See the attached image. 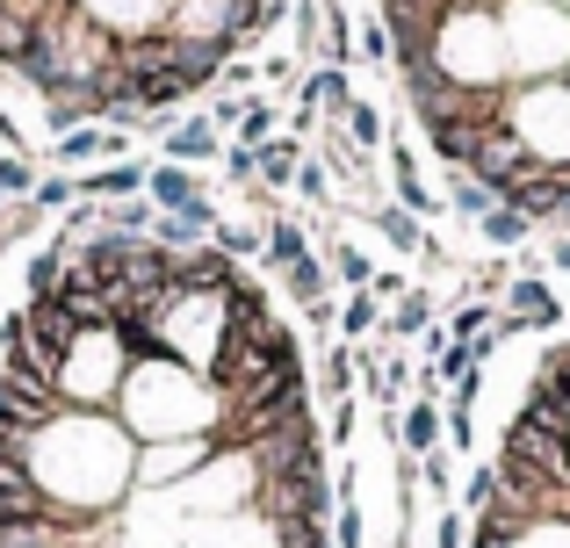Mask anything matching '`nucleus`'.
Returning <instances> with one entry per match:
<instances>
[{
  "mask_svg": "<svg viewBox=\"0 0 570 548\" xmlns=\"http://www.w3.org/2000/svg\"><path fill=\"white\" fill-rule=\"evenodd\" d=\"M340 130H347V145H354V152H383V138H390L376 101H347V116H340Z\"/></svg>",
  "mask_w": 570,
  "mask_h": 548,
  "instance_id": "nucleus-22",
  "label": "nucleus"
},
{
  "mask_svg": "<svg viewBox=\"0 0 570 548\" xmlns=\"http://www.w3.org/2000/svg\"><path fill=\"white\" fill-rule=\"evenodd\" d=\"M426 325H433V296H426V289H404L397 303L383 310V332H376V339H419Z\"/></svg>",
  "mask_w": 570,
  "mask_h": 548,
  "instance_id": "nucleus-18",
  "label": "nucleus"
},
{
  "mask_svg": "<svg viewBox=\"0 0 570 548\" xmlns=\"http://www.w3.org/2000/svg\"><path fill=\"white\" fill-rule=\"evenodd\" d=\"M304 325H311V332H333V325H340V303H333V296H318V303H304Z\"/></svg>",
  "mask_w": 570,
  "mask_h": 548,
  "instance_id": "nucleus-43",
  "label": "nucleus"
},
{
  "mask_svg": "<svg viewBox=\"0 0 570 548\" xmlns=\"http://www.w3.org/2000/svg\"><path fill=\"white\" fill-rule=\"evenodd\" d=\"M29 202H37L43 217H58V210H72V202H80V181H72V173H43Z\"/></svg>",
  "mask_w": 570,
  "mask_h": 548,
  "instance_id": "nucleus-32",
  "label": "nucleus"
},
{
  "mask_svg": "<svg viewBox=\"0 0 570 548\" xmlns=\"http://www.w3.org/2000/svg\"><path fill=\"white\" fill-rule=\"evenodd\" d=\"M491 498H499V469H470V484H462V512H470V520H476V512H484L491 506Z\"/></svg>",
  "mask_w": 570,
  "mask_h": 548,
  "instance_id": "nucleus-34",
  "label": "nucleus"
},
{
  "mask_svg": "<svg viewBox=\"0 0 570 548\" xmlns=\"http://www.w3.org/2000/svg\"><path fill=\"white\" fill-rule=\"evenodd\" d=\"M209 231H217V202L195 196L181 210H159L153 217V246H167V253H195V246H209Z\"/></svg>",
  "mask_w": 570,
  "mask_h": 548,
  "instance_id": "nucleus-6",
  "label": "nucleus"
},
{
  "mask_svg": "<svg viewBox=\"0 0 570 548\" xmlns=\"http://www.w3.org/2000/svg\"><path fill=\"white\" fill-rule=\"evenodd\" d=\"M505 318H520L528 332H557L563 325V303H557V289H549L542 268H520L505 281Z\"/></svg>",
  "mask_w": 570,
  "mask_h": 548,
  "instance_id": "nucleus-5",
  "label": "nucleus"
},
{
  "mask_svg": "<svg viewBox=\"0 0 570 548\" xmlns=\"http://www.w3.org/2000/svg\"><path fill=\"white\" fill-rule=\"evenodd\" d=\"M491 318H499V303H462L455 318H448V339H476V332H491Z\"/></svg>",
  "mask_w": 570,
  "mask_h": 548,
  "instance_id": "nucleus-35",
  "label": "nucleus"
},
{
  "mask_svg": "<svg viewBox=\"0 0 570 548\" xmlns=\"http://www.w3.org/2000/svg\"><path fill=\"white\" fill-rule=\"evenodd\" d=\"M37 225H43V210H37V202H8V210H0V253H8V246H29V239H37Z\"/></svg>",
  "mask_w": 570,
  "mask_h": 548,
  "instance_id": "nucleus-28",
  "label": "nucleus"
},
{
  "mask_svg": "<svg viewBox=\"0 0 570 548\" xmlns=\"http://www.w3.org/2000/svg\"><path fill=\"white\" fill-rule=\"evenodd\" d=\"M354 376H362V368H354V347H333V353H325V368H318V390L340 405V397H354Z\"/></svg>",
  "mask_w": 570,
  "mask_h": 548,
  "instance_id": "nucleus-29",
  "label": "nucleus"
},
{
  "mask_svg": "<svg viewBox=\"0 0 570 548\" xmlns=\"http://www.w3.org/2000/svg\"><path fill=\"white\" fill-rule=\"evenodd\" d=\"M491 202H499V196H491L476 173H455V181H448V210L470 217V225H476V217H491Z\"/></svg>",
  "mask_w": 570,
  "mask_h": 548,
  "instance_id": "nucleus-25",
  "label": "nucleus"
},
{
  "mask_svg": "<svg viewBox=\"0 0 570 548\" xmlns=\"http://www.w3.org/2000/svg\"><path fill=\"white\" fill-rule=\"evenodd\" d=\"M354 419H362V411H354V397H340L333 419H325V448H347V440H354Z\"/></svg>",
  "mask_w": 570,
  "mask_h": 548,
  "instance_id": "nucleus-38",
  "label": "nucleus"
},
{
  "mask_svg": "<svg viewBox=\"0 0 570 548\" xmlns=\"http://www.w3.org/2000/svg\"><path fill=\"white\" fill-rule=\"evenodd\" d=\"M275 123H282V109H275L267 94H238V130H232V145H253V152H261L267 138H282Z\"/></svg>",
  "mask_w": 570,
  "mask_h": 548,
  "instance_id": "nucleus-19",
  "label": "nucleus"
},
{
  "mask_svg": "<svg viewBox=\"0 0 570 548\" xmlns=\"http://www.w3.org/2000/svg\"><path fill=\"white\" fill-rule=\"evenodd\" d=\"M195 196H209L195 167H174V159H159V167L145 173V202H153V210H181V202H195Z\"/></svg>",
  "mask_w": 570,
  "mask_h": 548,
  "instance_id": "nucleus-11",
  "label": "nucleus"
},
{
  "mask_svg": "<svg viewBox=\"0 0 570 548\" xmlns=\"http://www.w3.org/2000/svg\"><path fill=\"white\" fill-rule=\"evenodd\" d=\"M253 167H261V159H253V145H232V138H224V181L246 188V181H253Z\"/></svg>",
  "mask_w": 570,
  "mask_h": 548,
  "instance_id": "nucleus-40",
  "label": "nucleus"
},
{
  "mask_svg": "<svg viewBox=\"0 0 570 548\" xmlns=\"http://www.w3.org/2000/svg\"><path fill=\"white\" fill-rule=\"evenodd\" d=\"M51 548H66V541H51Z\"/></svg>",
  "mask_w": 570,
  "mask_h": 548,
  "instance_id": "nucleus-45",
  "label": "nucleus"
},
{
  "mask_svg": "<svg viewBox=\"0 0 570 548\" xmlns=\"http://www.w3.org/2000/svg\"><path fill=\"white\" fill-rule=\"evenodd\" d=\"M433 548H470V512L441 506V520H433Z\"/></svg>",
  "mask_w": 570,
  "mask_h": 548,
  "instance_id": "nucleus-37",
  "label": "nucleus"
},
{
  "mask_svg": "<svg viewBox=\"0 0 570 548\" xmlns=\"http://www.w3.org/2000/svg\"><path fill=\"white\" fill-rule=\"evenodd\" d=\"M476 231H484L491 253H528L534 217H528V210H513V202H491V217H476Z\"/></svg>",
  "mask_w": 570,
  "mask_h": 548,
  "instance_id": "nucleus-13",
  "label": "nucleus"
},
{
  "mask_svg": "<svg viewBox=\"0 0 570 548\" xmlns=\"http://www.w3.org/2000/svg\"><path fill=\"white\" fill-rule=\"evenodd\" d=\"M448 440H455V448H470V440H476V411L448 405Z\"/></svg>",
  "mask_w": 570,
  "mask_h": 548,
  "instance_id": "nucleus-42",
  "label": "nucleus"
},
{
  "mask_svg": "<svg viewBox=\"0 0 570 548\" xmlns=\"http://www.w3.org/2000/svg\"><path fill=\"white\" fill-rule=\"evenodd\" d=\"M282 289H289L296 303H318V296L333 289V268H325L318 253H304V260H289V268H282Z\"/></svg>",
  "mask_w": 570,
  "mask_h": 548,
  "instance_id": "nucleus-23",
  "label": "nucleus"
},
{
  "mask_svg": "<svg viewBox=\"0 0 570 548\" xmlns=\"http://www.w3.org/2000/svg\"><path fill=\"white\" fill-rule=\"evenodd\" d=\"M347 101H354V87H347V66H318V72H304V87H296V109H311V116H347Z\"/></svg>",
  "mask_w": 570,
  "mask_h": 548,
  "instance_id": "nucleus-10",
  "label": "nucleus"
},
{
  "mask_svg": "<svg viewBox=\"0 0 570 548\" xmlns=\"http://www.w3.org/2000/svg\"><path fill=\"white\" fill-rule=\"evenodd\" d=\"M426 130V152L441 159L448 173H470V159H476V138H484L491 123H476V116H433V123H419Z\"/></svg>",
  "mask_w": 570,
  "mask_h": 548,
  "instance_id": "nucleus-7",
  "label": "nucleus"
},
{
  "mask_svg": "<svg viewBox=\"0 0 570 548\" xmlns=\"http://www.w3.org/2000/svg\"><path fill=\"white\" fill-rule=\"evenodd\" d=\"M542 382L570 405V347H549V353H542Z\"/></svg>",
  "mask_w": 570,
  "mask_h": 548,
  "instance_id": "nucleus-39",
  "label": "nucleus"
},
{
  "mask_svg": "<svg viewBox=\"0 0 570 548\" xmlns=\"http://www.w3.org/2000/svg\"><path fill=\"white\" fill-rule=\"evenodd\" d=\"M376 231H383L390 246H397V253H426V239H433V231L419 225L404 202H383V210H376Z\"/></svg>",
  "mask_w": 570,
  "mask_h": 548,
  "instance_id": "nucleus-21",
  "label": "nucleus"
},
{
  "mask_svg": "<svg viewBox=\"0 0 570 548\" xmlns=\"http://www.w3.org/2000/svg\"><path fill=\"white\" fill-rule=\"evenodd\" d=\"M325 268H333V281H347V289H368V281H376V260H368L362 246H333Z\"/></svg>",
  "mask_w": 570,
  "mask_h": 548,
  "instance_id": "nucleus-30",
  "label": "nucleus"
},
{
  "mask_svg": "<svg viewBox=\"0 0 570 548\" xmlns=\"http://www.w3.org/2000/svg\"><path fill=\"white\" fill-rule=\"evenodd\" d=\"M66 419V405H58V390L43 376H29V368H0V434H29L37 440L43 426Z\"/></svg>",
  "mask_w": 570,
  "mask_h": 548,
  "instance_id": "nucleus-2",
  "label": "nucleus"
},
{
  "mask_svg": "<svg viewBox=\"0 0 570 548\" xmlns=\"http://www.w3.org/2000/svg\"><path fill=\"white\" fill-rule=\"evenodd\" d=\"M390 188H397V202H404V210L419 217V225H426V217H441V210H448V202L433 196L426 181H419V167H412V145H390Z\"/></svg>",
  "mask_w": 570,
  "mask_h": 548,
  "instance_id": "nucleus-9",
  "label": "nucleus"
},
{
  "mask_svg": "<svg viewBox=\"0 0 570 548\" xmlns=\"http://www.w3.org/2000/svg\"><path fill=\"white\" fill-rule=\"evenodd\" d=\"M296 196L325 210V202H333V167H325V159H304V167H296Z\"/></svg>",
  "mask_w": 570,
  "mask_h": 548,
  "instance_id": "nucleus-33",
  "label": "nucleus"
},
{
  "mask_svg": "<svg viewBox=\"0 0 570 548\" xmlns=\"http://www.w3.org/2000/svg\"><path fill=\"white\" fill-rule=\"evenodd\" d=\"M383 332V303L368 289H354L347 303H340V339H376Z\"/></svg>",
  "mask_w": 570,
  "mask_h": 548,
  "instance_id": "nucleus-24",
  "label": "nucleus"
},
{
  "mask_svg": "<svg viewBox=\"0 0 570 548\" xmlns=\"http://www.w3.org/2000/svg\"><path fill=\"white\" fill-rule=\"evenodd\" d=\"M153 202L145 196H124V202H101V231H116V239H153Z\"/></svg>",
  "mask_w": 570,
  "mask_h": 548,
  "instance_id": "nucleus-20",
  "label": "nucleus"
},
{
  "mask_svg": "<svg viewBox=\"0 0 570 548\" xmlns=\"http://www.w3.org/2000/svg\"><path fill=\"white\" fill-rule=\"evenodd\" d=\"M145 173L138 159H124V167H95V173H72L80 181V202H124V196H145Z\"/></svg>",
  "mask_w": 570,
  "mask_h": 548,
  "instance_id": "nucleus-12",
  "label": "nucleus"
},
{
  "mask_svg": "<svg viewBox=\"0 0 570 548\" xmlns=\"http://www.w3.org/2000/svg\"><path fill=\"white\" fill-rule=\"evenodd\" d=\"M419 484H426L433 498H448V491H455V462H448L441 448H433V455H419Z\"/></svg>",
  "mask_w": 570,
  "mask_h": 548,
  "instance_id": "nucleus-36",
  "label": "nucleus"
},
{
  "mask_svg": "<svg viewBox=\"0 0 570 548\" xmlns=\"http://www.w3.org/2000/svg\"><path fill=\"white\" fill-rule=\"evenodd\" d=\"M325 535H333V548H368L362 506H354V498H340V506H333V520H325Z\"/></svg>",
  "mask_w": 570,
  "mask_h": 548,
  "instance_id": "nucleus-31",
  "label": "nucleus"
},
{
  "mask_svg": "<svg viewBox=\"0 0 570 548\" xmlns=\"http://www.w3.org/2000/svg\"><path fill=\"white\" fill-rule=\"evenodd\" d=\"M217 455V434H181V440H145L138 448V484H188Z\"/></svg>",
  "mask_w": 570,
  "mask_h": 548,
  "instance_id": "nucleus-4",
  "label": "nucleus"
},
{
  "mask_svg": "<svg viewBox=\"0 0 570 548\" xmlns=\"http://www.w3.org/2000/svg\"><path fill=\"white\" fill-rule=\"evenodd\" d=\"M109 152H124V130L80 123V130H66V138H51V159H58V167H87V159H109Z\"/></svg>",
  "mask_w": 570,
  "mask_h": 548,
  "instance_id": "nucleus-14",
  "label": "nucleus"
},
{
  "mask_svg": "<svg viewBox=\"0 0 570 548\" xmlns=\"http://www.w3.org/2000/svg\"><path fill=\"white\" fill-rule=\"evenodd\" d=\"M433 448H441V397H412L404 434H397V455H433Z\"/></svg>",
  "mask_w": 570,
  "mask_h": 548,
  "instance_id": "nucleus-15",
  "label": "nucleus"
},
{
  "mask_svg": "<svg viewBox=\"0 0 570 548\" xmlns=\"http://www.w3.org/2000/svg\"><path fill=\"white\" fill-rule=\"evenodd\" d=\"M549 268L570 275V231H557V239H549Z\"/></svg>",
  "mask_w": 570,
  "mask_h": 548,
  "instance_id": "nucleus-44",
  "label": "nucleus"
},
{
  "mask_svg": "<svg viewBox=\"0 0 570 548\" xmlns=\"http://www.w3.org/2000/svg\"><path fill=\"white\" fill-rule=\"evenodd\" d=\"M167 159H174V167H203V159H224V130L209 123V109L167 130Z\"/></svg>",
  "mask_w": 570,
  "mask_h": 548,
  "instance_id": "nucleus-8",
  "label": "nucleus"
},
{
  "mask_svg": "<svg viewBox=\"0 0 570 548\" xmlns=\"http://www.w3.org/2000/svg\"><path fill=\"white\" fill-rule=\"evenodd\" d=\"M253 159H261V167H253V181H261V188H296V167H304V145H296V138H267Z\"/></svg>",
  "mask_w": 570,
  "mask_h": 548,
  "instance_id": "nucleus-17",
  "label": "nucleus"
},
{
  "mask_svg": "<svg viewBox=\"0 0 570 548\" xmlns=\"http://www.w3.org/2000/svg\"><path fill=\"white\" fill-rule=\"evenodd\" d=\"M37 181H43V173H37V159H29V152H0V196H8V202L37 196Z\"/></svg>",
  "mask_w": 570,
  "mask_h": 548,
  "instance_id": "nucleus-27",
  "label": "nucleus"
},
{
  "mask_svg": "<svg viewBox=\"0 0 570 548\" xmlns=\"http://www.w3.org/2000/svg\"><path fill=\"white\" fill-rule=\"evenodd\" d=\"M261 231H267V246H261V260H267V268H289V260H304L311 253V231L304 225H296V217H261Z\"/></svg>",
  "mask_w": 570,
  "mask_h": 548,
  "instance_id": "nucleus-16",
  "label": "nucleus"
},
{
  "mask_svg": "<svg viewBox=\"0 0 570 548\" xmlns=\"http://www.w3.org/2000/svg\"><path fill=\"white\" fill-rule=\"evenodd\" d=\"M124 376H130V353H124V339H116V325H87V332H72V347L58 353V405L66 411H116Z\"/></svg>",
  "mask_w": 570,
  "mask_h": 548,
  "instance_id": "nucleus-1",
  "label": "nucleus"
},
{
  "mask_svg": "<svg viewBox=\"0 0 570 548\" xmlns=\"http://www.w3.org/2000/svg\"><path fill=\"white\" fill-rule=\"evenodd\" d=\"M209 246H217V253H232V260H261L267 231H261V225H224V217H217V231H209Z\"/></svg>",
  "mask_w": 570,
  "mask_h": 548,
  "instance_id": "nucleus-26",
  "label": "nucleus"
},
{
  "mask_svg": "<svg viewBox=\"0 0 570 548\" xmlns=\"http://www.w3.org/2000/svg\"><path fill=\"white\" fill-rule=\"evenodd\" d=\"M72 8L116 43H138V37H153V29L174 22V0H72Z\"/></svg>",
  "mask_w": 570,
  "mask_h": 548,
  "instance_id": "nucleus-3",
  "label": "nucleus"
},
{
  "mask_svg": "<svg viewBox=\"0 0 570 548\" xmlns=\"http://www.w3.org/2000/svg\"><path fill=\"white\" fill-rule=\"evenodd\" d=\"M354 58H362V66H390V29L368 22V29H362V51H354Z\"/></svg>",
  "mask_w": 570,
  "mask_h": 548,
  "instance_id": "nucleus-41",
  "label": "nucleus"
}]
</instances>
